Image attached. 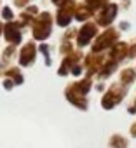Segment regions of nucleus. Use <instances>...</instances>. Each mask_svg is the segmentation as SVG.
<instances>
[{
    "label": "nucleus",
    "mask_w": 136,
    "mask_h": 148,
    "mask_svg": "<svg viewBox=\"0 0 136 148\" xmlns=\"http://www.w3.org/2000/svg\"><path fill=\"white\" fill-rule=\"evenodd\" d=\"M51 25H52V18L49 12H42L40 19L35 23L33 26V37L37 40H45L51 35Z\"/></svg>",
    "instance_id": "2"
},
{
    "label": "nucleus",
    "mask_w": 136,
    "mask_h": 148,
    "mask_svg": "<svg viewBox=\"0 0 136 148\" xmlns=\"http://www.w3.org/2000/svg\"><path fill=\"white\" fill-rule=\"evenodd\" d=\"M108 146H110V148H127V146H129V141H127V138H124L122 134H113V136H110V139H108Z\"/></svg>",
    "instance_id": "10"
},
{
    "label": "nucleus",
    "mask_w": 136,
    "mask_h": 148,
    "mask_svg": "<svg viewBox=\"0 0 136 148\" xmlns=\"http://www.w3.org/2000/svg\"><path fill=\"white\" fill-rule=\"evenodd\" d=\"M80 71H82V66L80 64H73V70H72L73 75H80Z\"/></svg>",
    "instance_id": "19"
},
{
    "label": "nucleus",
    "mask_w": 136,
    "mask_h": 148,
    "mask_svg": "<svg viewBox=\"0 0 136 148\" xmlns=\"http://www.w3.org/2000/svg\"><path fill=\"white\" fill-rule=\"evenodd\" d=\"M35 45L32 42H28L23 49H21V54H19V64L21 66H28L35 61Z\"/></svg>",
    "instance_id": "8"
},
{
    "label": "nucleus",
    "mask_w": 136,
    "mask_h": 148,
    "mask_svg": "<svg viewBox=\"0 0 136 148\" xmlns=\"http://www.w3.org/2000/svg\"><path fill=\"white\" fill-rule=\"evenodd\" d=\"M124 94H126L124 87H122L120 84H113V86L110 87V91L103 96V99H101V106H103L105 110H112V108H115V106L122 101Z\"/></svg>",
    "instance_id": "1"
},
{
    "label": "nucleus",
    "mask_w": 136,
    "mask_h": 148,
    "mask_svg": "<svg viewBox=\"0 0 136 148\" xmlns=\"http://www.w3.org/2000/svg\"><path fill=\"white\" fill-rule=\"evenodd\" d=\"M68 0H52V4H56V5H61V4H66Z\"/></svg>",
    "instance_id": "24"
},
{
    "label": "nucleus",
    "mask_w": 136,
    "mask_h": 148,
    "mask_svg": "<svg viewBox=\"0 0 136 148\" xmlns=\"http://www.w3.org/2000/svg\"><path fill=\"white\" fill-rule=\"evenodd\" d=\"M4 87H5L7 91H11V89H12V82H11L9 79H7V80H4Z\"/></svg>",
    "instance_id": "20"
},
{
    "label": "nucleus",
    "mask_w": 136,
    "mask_h": 148,
    "mask_svg": "<svg viewBox=\"0 0 136 148\" xmlns=\"http://www.w3.org/2000/svg\"><path fill=\"white\" fill-rule=\"evenodd\" d=\"M91 14H93V11H91L87 5H84V7H79V9H77V12H75V18H77L79 21H84V19H87Z\"/></svg>",
    "instance_id": "14"
},
{
    "label": "nucleus",
    "mask_w": 136,
    "mask_h": 148,
    "mask_svg": "<svg viewBox=\"0 0 136 148\" xmlns=\"http://www.w3.org/2000/svg\"><path fill=\"white\" fill-rule=\"evenodd\" d=\"M129 132H131V136H133V138H136V122H134V124L131 125V129H129Z\"/></svg>",
    "instance_id": "22"
},
{
    "label": "nucleus",
    "mask_w": 136,
    "mask_h": 148,
    "mask_svg": "<svg viewBox=\"0 0 136 148\" xmlns=\"http://www.w3.org/2000/svg\"><path fill=\"white\" fill-rule=\"evenodd\" d=\"M7 75H9V77H14V82H16V84H23V75L19 73V70H18V68L9 70V71H7Z\"/></svg>",
    "instance_id": "16"
},
{
    "label": "nucleus",
    "mask_w": 136,
    "mask_h": 148,
    "mask_svg": "<svg viewBox=\"0 0 136 148\" xmlns=\"http://www.w3.org/2000/svg\"><path fill=\"white\" fill-rule=\"evenodd\" d=\"M21 25H18V23H9L7 26H5V38H7V42H11V44H19L21 42Z\"/></svg>",
    "instance_id": "9"
},
{
    "label": "nucleus",
    "mask_w": 136,
    "mask_h": 148,
    "mask_svg": "<svg viewBox=\"0 0 136 148\" xmlns=\"http://www.w3.org/2000/svg\"><path fill=\"white\" fill-rule=\"evenodd\" d=\"M25 2L28 4V0H16V5H18V7H23V5H25Z\"/></svg>",
    "instance_id": "23"
},
{
    "label": "nucleus",
    "mask_w": 136,
    "mask_h": 148,
    "mask_svg": "<svg viewBox=\"0 0 136 148\" xmlns=\"http://www.w3.org/2000/svg\"><path fill=\"white\" fill-rule=\"evenodd\" d=\"M117 37H119V32H117V30H113V28L106 30V32L96 40V44L93 45V52H100V51L110 47V45L113 44V40H117Z\"/></svg>",
    "instance_id": "3"
},
{
    "label": "nucleus",
    "mask_w": 136,
    "mask_h": 148,
    "mask_svg": "<svg viewBox=\"0 0 136 148\" xmlns=\"http://www.w3.org/2000/svg\"><path fill=\"white\" fill-rule=\"evenodd\" d=\"M127 112H129L131 115H133V113H136V99H134V103H133V105L127 108Z\"/></svg>",
    "instance_id": "21"
},
{
    "label": "nucleus",
    "mask_w": 136,
    "mask_h": 148,
    "mask_svg": "<svg viewBox=\"0 0 136 148\" xmlns=\"http://www.w3.org/2000/svg\"><path fill=\"white\" fill-rule=\"evenodd\" d=\"M72 18H73V2H66L59 9V12L56 16V23L59 26H68L70 21H72Z\"/></svg>",
    "instance_id": "5"
},
{
    "label": "nucleus",
    "mask_w": 136,
    "mask_h": 148,
    "mask_svg": "<svg viewBox=\"0 0 136 148\" xmlns=\"http://www.w3.org/2000/svg\"><path fill=\"white\" fill-rule=\"evenodd\" d=\"M134 77H136V71H134L133 68H126V70L120 73L122 84H131V82H134Z\"/></svg>",
    "instance_id": "12"
},
{
    "label": "nucleus",
    "mask_w": 136,
    "mask_h": 148,
    "mask_svg": "<svg viewBox=\"0 0 136 148\" xmlns=\"http://www.w3.org/2000/svg\"><path fill=\"white\" fill-rule=\"evenodd\" d=\"M12 54H14V47H9V49H7V51L4 52V59H9V58H11Z\"/></svg>",
    "instance_id": "18"
},
{
    "label": "nucleus",
    "mask_w": 136,
    "mask_h": 148,
    "mask_svg": "<svg viewBox=\"0 0 136 148\" xmlns=\"http://www.w3.org/2000/svg\"><path fill=\"white\" fill-rule=\"evenodd\" d=\"M66 99L70 101L73 106L80 108V110H87V99L84 94H80L79 91H75L73 87H68L66 89Z\"/></svg>",
    "instance_id": "7"
},
{
    "label": "nucleus",
    "mask_w": 136,
    "mask_h": 148,
    "mask_svg": "<svg viewBox=\"0 0 136 148\" xmlns=\"http://www.w3.org/2000/svg\"><path fill=\"white\" fill-rule=\"evenodd\" d=\"M96 25H93V23H87V25H84L82 26V30L79 32V38H77V44H79V47H86L91 40H93V37L96 35Z\"/></svg>",
    "instance_id": "6"
},
{
    "label": "nucleus",
    "mask_w": 136,
    "mask_h": 148,
    "mask_svg": "<svg viewBox=\"0 0 136 148\" xmlns=\"http://www.w3.org/2000/svg\"><path fill=\"white\" fill-rule=\"evenodd\" d=\"M2 14H4V18H5V19H12V18H14V14H12L11 7H4V12H2Z\"/></svg>",
    "instance_id": "17"
},
{
    "label": "nucleus",
    "mask_w": 136,
    "mask_h": 148,
    "mask_svg": "<svg viewBox=\"0 0 136 148\" xmlns=\"http://www.w3.org/2000/svg\"><path fill=\"white\" fill-rule=\"evenodd\" d=\"M115 16H117V4H106V5L103 7V11L98 12L96 23L101 25V26H108V25L115 19Z\"/></svg>",
    "instance_id": "4"
},
{
    "label": "nucleus",
    "mask_w": 136,
    "mask_h": 148,
    "mask_svg": "<svg viewBox=\"0 0 136 148\" xmlns=\"http://www.w3.org/2000/svg\"><path fill=\"white\" fill-rule=\"evenodd\" d=\"M126 51H127V45H126V44H122V42L115 44V47H113V51H112V59H113V63H117L120 58H124Z\"/></svg>",
    "instance_id": "11"
},
{
    "label": "nucleus",
    "mask_w": 136,
    "mask_h": 148,
    "mask_svg": "<svg viewBox=\"0 0 136 148\" xmlns=\"http://www.w3.org/2000/svg\"><path fill=\"white\" fill-rule=\"evenodd\" d=\"M86 4H87V7L91 11H96V9H100L101 5L106 4V0H86Z\"/></svg>",
    "instance_id": "15"
},
{
    "label": "nucleus",
    "mask_w": 136,
    "mask_h": 148,
    "mask_svg": "<svg viewBox=\"0 0 136 148\" xmlns=\"http://www.w3.org/2000/svg\"><path fill=\"white\" fill-rule=\"evenodd\" d=\"M0 33H2V23H0Z\"/></svg>",
    "instance_id": "26"
},
{
    "label": "nucleus",
    "mask_w": 136,
    "mask_h": 148,
    "mask_svg": "<svg viewBox=\"0 0 136 148\" xmlns=\"http://www.w3.org/2000/svg\"><path fill=\"white\" fill-rule=\"evenodd\" d=\"M120 28H122V30H127V28H129V23H127V21H122V23H120Z\"/></svg>",
    "instance_id": "25"
},
{
    "label": "nucleus",
    "mask_w": 136,
    "mask_h": 148,
    "mask_svg": "<svg viewBox=\"0 0 136 148\" xmlns=\"http://www.w3.org/2000/svg\"><path fill=\"white\" fill-rule=\"evenodd\" d=\"M72 87H73L75 91H79L80 94H84V96H86V94H87V91L91 89V80H87V79H86V80H80V82L73 84Z\"/></svg>",
    "instance_id": "13"
}]
</instances>
